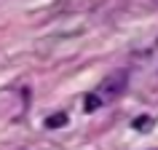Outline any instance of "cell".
<instances>
[{"instance_id":"obj_1","label":"cell","mask_w":158,"mask_h":150,"mask_svg":"<svg viewBox=\"0 0 158 150\" xmlns=\"http://www.w3.org/2000/svg\"><path fill=\"white\" fill-rule=\"evenodd\" d=\"M123 89H126V73H113L102 81V86L97 89V97H99V102H110V99H115Z\"/></svg>"},{"instance_id":"obj_2","label":"cell","mask_w":158,"mask_h":150,"mask_svg":"<svg viewBox=\"0 0 158 150\" xmlns=\"http://www.w3.org/2000/svg\"><path fill=\"white\" fill-rule=\"evenodd\" d=\"M153 3H156V6H158V0H153Z\"/></svg>"}]
</instances>
